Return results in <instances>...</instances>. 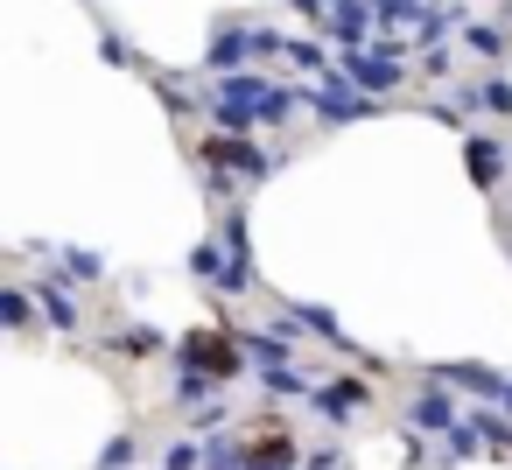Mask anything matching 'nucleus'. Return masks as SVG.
<instances>
[{"label":"nucleus","instance_id":"1","mask_svg":"<svg viewBox=\"0 0 512 470\" xmlns=\"http://www.w3.org/2000/svg\"><path fill=\"white\" fill-rule=\"evenodd\" d=\"M288 113H295V92L260 85L253 71H225V85H218V99H211V120H218L225 134H253L260 120H288Z\"/></svg>","mask_w":512,"mask_h":470},{"label":"nucleus","instance_id":"2","mask_svg":"<svg viewBox=\"0 0 512 470\" xmlns=\"http://www.w3.org/2000/svg\"><path fill=\"white\" fill-rule=\"evenodd\" d=\"M302 106H316V113H323L330 127H351V120H372V113H379V92H365V85H351L344 71H337V78L323 71V78H316V85L302 92Z\"/></svg>","mask_w":512,"mask_h":470},{"label":"nucleus","instance_id":"3","mask_svg":"<svg viewBox=\"0 0 512 470\" xmlns=\"http://www.w3.org/2000/svg\"><path fill=\"white\" fill-rule=\"evenodd\" d=\"M337 71L351 78V85H365V92H400V78H407V64H400V43L393 50H344L337 57Z\"/></svg>","mask_w":512,"mask_h":470},{"label":"nucleus","instance_id":"4","mask_svg":"<svg viewBox=\"0 0 512 470\" xmlns=\"http://www.w3.org/2000/svg\"><path fill=\"white\" fill-rule=\"evenodd\" d=\"M407 421H414L421 435H449V428L463 421V407H456V386H449V379H428V386L407 400Z\"/></svg>","mask_w":512,"mask_h":470},{"label":"nucleus","instance_id":"5","mask_svg":"<svg viewBox=\"0 0 512 470\" xmlns=\"http://www.w3.org/2000/svg\"><path fill=\"white\" fill-rule=\"evenodd\" d=\"M372 22H379V0H337L323 29H330L337 50H365L372 43Z\"/></svg>","mask_w":512,"mask_h":470},{"label":"nucleus","instance_id":"6","mask_svg":"<svg viewBox=\"0 0 512 470\" xmlns=\"http://www.w3.org/2000/svg\"><path fill=\"white\" fill-rule=\"evenodd\" d=\"M204 169H232V176H274V162H267L260 148H246V134H225V127H218V141L204 148Z\"/></svg>","mask_w":512,"mask_h":470},{"label":"nucleus","instance_id":"7","mask_svg":"<svg viewBox=\"0 0 512 470\" xmlns=\"http://www.w3.org/2000/svg\"><path fill=\"white\" fill-rule=\"evenodd\" d=\"M239 344V337H232ZM225 337H211V330H197V337H183L176 344V365H197V372H218V379H232L239 372V351H232Z\"/></svg>","mask_w":512,"mask_h":470},{"label":"nucleus","instance_id":"8","mask_svg":"<svg viewBox=\"0 0 512 470\" xmlns=\"http://www.w3.org/2000/svg\"><path fill=\"white\" fill-rule=\"evenodd\" d=\"M365 400H372V386H365V379H330V386H316V393H309V407H316L323 421H337V428H344Z\"/></svg>","mask_w":512,"mask_h":470},{"label":"nucleus","instance_id":"9","mask_svg":"<svg viewBox=\"0 0 512 470\" xmlns=\"http://www.w3.org/2000/svg\"><path fill=\"white\" fill-rule=\"evenodd\" d=\"M428 379H449V386H463V393H484V400H498V393H505V372H491V365H477V358L428 365Z\"/></svg>","mask_w":512,"mask_h":470},{"label":"nucleus","instance_id":"10","mask_svg":"<svg viewBox=\"0 0 512 470\" xmlns=\"http://www.w3.org/2000/svg\"><path fill=\"white\" fill-rule=\"evenodd\" d=\"M246 57H260V29H239V22L218 29V43H211V71L225 78V71H239Z\"/></svg>","mask_w":512,"mask_h":470},{"label":"nucleus","instance_id":"11","mask_svg":"<svg viewBox=\"0 0 512 470\" xmlns=\"http://www.w3.org/2000/svg\"><path fill=\"white\" fill-rule=\"evenodd\" d=\"M463 169H470V183H477V190H491V183H498V169H505V148L477 134V141L463 148Z\"/></svg>","mask_w":512,"mask_h":470},{"label":"nucleus","instance_id":"12","mask_svg":"<svg viewBox=\"0 0 512 470\" xmlns=\"http://www.w3.org/2000/svg\"><path fill=\"white\" fill-rule=\"evenodd\" d=\"M246 463H253V470H295V463H302V449H295V442H288V428H281V435H260V442L246 449Z\"/></svg>","mask_w":512,"mask_h":470},{"label":"nucleus","instance_id":"13","mask_svg":"<svg viewBox=\"0 0 512 470\" xmlns=\"http://www.w3.org/2000/svg\"><path fill=\"white\" fill-rule=\"evenodd\" d=\"M64 288H71L64 274H57V281H36V302H43V316H50L57 330H78V302H71Z\"/></svg>","mask_w":512,"mask_h":470},{"label":"nucleus","instance_id":"14","mask_svg":"<svg viewBox=\"0 0 512 470\" xmlns=\"http://www.w3.org/2000/svg\"><path fill=\"white\" fill-rule=\"evenodd\" d=\"M239 344H246V358H260V365H281V358L295 351L288 330H239Z\"/></svg>","mask_w":512,"mask_h":470},{"label":"nucleus","instance_id":"15","mask_svg":"<svg viewBox=\"0 0 512 470\" xmlns=\"http://www.w3.org/2000/svg\"><path fill=\"white\" fill-rule=\"evenodd\" d=\"M260 386H267V393H288V400H309V393H316L288 358H281V365H260Z\"/></svg>","mask_w":512,"mask_h":470},{"label":"nucleus","instance_id":"16","mask_svg":"<svg viewBox=\"0 0 512 470\" xmlns=\"http://www.w3.org/2000/svg\"><path fill=\"white\" fill-rule=\"evenodd\" d=\"M477 449H484V428H477V421H456V428L442 435V463H470Z\"/></svg>","mask_w":512,"mask_h":470},{"label":"nucleus","instance_id":"17","mask_svg":"<svg viewBox=\"0 0 512 470\" xmlns=\"http://www.w3.org/2000/svg\"><path fill=\"white\" fill-rule=\"evenodd\" d=\"M162 344H169V337H162V330H148V323H134V330H120V337H113V351H120V358H148V351H162Z\"/></svg>","mask_w":512,"mask_h":470},{"label":"nucleus","instance_id":"18","mask_svg":"<svg viewBox=\"0 0 512 470\" xmlns=\"http://www.w3.org/2000/svg\"><path fill=\"white\" fill-rule=\"evenodd\" d=\"M211 379H218V372H197V365H183V379H176V407H197V400H211Z\"/></svg>","mask_w":512,"mask_h":470},{"label":"nucleus","instance_id":"19","mask_svg":"<svg viewBox=\"0 0 512 470\" xmlns=\"http://www.w3.org/2000/svg\"><path fill=\"white\" fill-rule=\"evenodd\" d=\"M225 260H232V253H225L218 239H204V246L190 253V274H204V281H218V274H225Z\"/></svg>","mask_w":512,"mask_h":470},{"label":"nucleus","instance_id":"20","mask_svg":"<svg viewBox=\"0 0 512 470\" xmlns=\"http://www.w3.org/2000/svg\"><path fill=\"white\" fill-rule=\"evenodd\" d=\"M463 43H470L477 57H491V64L505 57V29H484V22H477V29H463Z\"/></svg>","mask_w":512,"mask_h":470},{"label":"nucleus","instance_id":"21","mask_svg":"<svg viewBox=\"0 0 512 470\" xmlns=\"http://www.w3.org/2000/svg\"><path fill=\"white\" fill-rule=\"evenodd\" d=\"M477 428H484V449H491V456H512V421H498V414H477Z\"/></svg>","mask_w":512,"mask_h":470},{"label":"nucleus","instance_id":"22","mask_svg":"<svg viewBox=\"0 0 512 470\" xmlns=\"http://www.w3.org/2000/svg\"><path fill=\"white\" fill-rule=\"evenodd\" d=\"M0 316H8V330H29V316H36V309H29V295H22V288H0Z\"/></svg>","mask_w":512,"mask_h":470},{"label":"nucleus","instance_id":"23","mask_svg":"<svg viewBox=\"0 0 512 470\" xmlns=\"http://www.w3.org/2000/svg\"><path fill=\"white\" fill-rule=\"evenodd\" d=\"M57 260H64L78 281H99V253H85V246H57Z\"/></svg>","mask_w":512,"mask_h":470},{"label":"nucleus","instance_id":"24","mask_svg":"<svg viewBox=\"0 0 512 470\" xmlns=\"http://www.w3.org/2000/svg\"><path fill=\"white\" fill-rule=\"evenodd\" d=\"M204 470H253V463H246V449H232V442H211V449H204Z\"/></svg>","mask_w":512,"mask_h":470},{"label":"nucleus","instance_id":"25","mask_svg":"<svg viewBox=\"0 0 512 470\" xmlns=\"http://www.w3.org/2000/svg\"><path fill=\"white\" fill-rule=\"evenodd\" d=\"M134 463V435H113L106 449H99V470H127Z\"/></svg>","mask_w":512,"mask_h":470},{"label":"nucleus","instance_id":"26","mask_svg":"<svg viewBox=\"0 0 512 470\" xmlns=\"http://www.w3.org/2000/svg\"><path fill=\"white\" fill-rule=\"evenodd\" d=\"M477 99H484V113H505V120H512V85H505V78H491Z\"/></svg>","mask_w":512,"mask_h":470},{"label":"nucleus","instance_id":"27","mask_svg":"<svg viewBox=\"0 0 512 470\" xmlns=\"http://www.w3.org/2000/svg\"><path fill=\"white\" fill-rule=\"evenodd\" d=\"M302 470H344V449L323 442V449H302Z\"/></svg>","mask_w":512,"mask_h":470},{"label":"nucleus","instance_id":"28","mask_svg":"<svg viewBox=\"0 0 512 470\" xmlns=\"http://www.w3.org/2000/svg\"><path fill=\"white\" fill-rule=\"evenodd\" d=\"M456 71V57L442 50V43H428V57H421V78H449Z\"/></svg>","mask_w":512,"mask_h":470},{"label":"nucleus","instance_id":"29","mask_svg":"<svg viewBox=\"0 0 512 470\" xmlns=\"http://www.w3.org/2000/svg\"><path fill=\"white\" fill-rule=\"evenodd\" d=\"M197 456H204L197 442H169V456H162V463H169V470H197Z\"/></svg>","mask_w":512,"mask_h":470},{"label":"nucleus","instance_id":"30","mask_svg":"<svg viewBox=\"0 0 512 470\" xmlns=\"http://www.w3.org/2000/svg\"><path fill=\"white\" fill-rule=\"evenodd\" d=\"M106 64H113V71H127V64H134V50H127L120 36H106Z\"/></svg>","mask_w":512,"mask_h":470},{"label":"nucleus","instance_id":"31","mask_svg":"<svg viewBox=\"0 0 512 470\" xmlns=\"http://www.w3.org/2000/svg\"><path fill=\"white\" fill-rule=\"evenodd\" d=\"M498 407H505V414H512V379H505V393H498Z\"/></svg>","mask_w":512,"mask_h":470}]
</instances>
